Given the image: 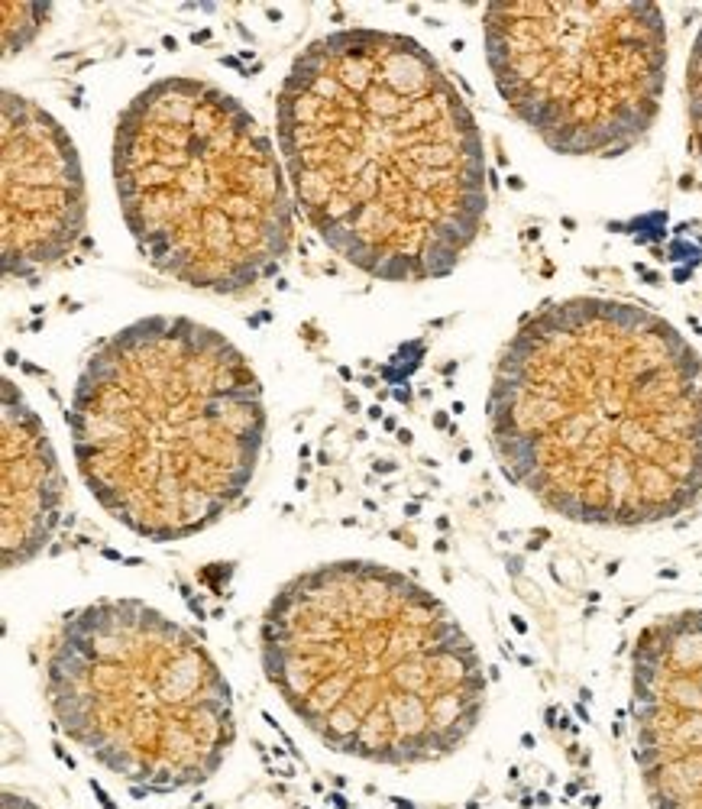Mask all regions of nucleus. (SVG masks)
<instances>
[{
    "label": "nucleus",
    "mask_w": 702,
    "mask_h": 809,
    "mask_svg": "<svg viewBox=\"0 0 702 809\" xmlns=\"http://www.w3.org/2000/svg\"><path fill=\"white\" fill-rule=\"evenodd\" d=\"M4 809H43V806H39L36 800H30V797H23V793L7 790L4 793Z\"/></svg>",
    "instance_id": "ddd939ff"
},
{
    "label": "nucleus",
    "mask_w": 702,
    "mask_h": 809,
    "mask_svg": "<svg viewBox=\"0 0 702 809\" xmlns=\"http://www.w3.org/2000/svg\"><path fill=\"white\" fill-rule=\"evenodd\" d=\"M631 738L654 809H702V606L654 619L631 651Z\"/></svg>",
    "instance_id": "1a4fd4ad"
},
{
    "label": "nucleus",
    "mask_w": 702,
    "mask_h": 809,
    "mask_svg": "<svg viewBox=\"0 0 702 809\" xmlns=\"http://www.w3.org/2000/svg\"><path fill=\"white\" fill-rule=\"evenodd\" d=\"M686 117H690V136L696 159L702 166V30L693 43L690 65H686Z\"/></svg>",
    "instance_id": "f8f14e48"
},
{
    "label": "nucleus",
    "mask_w": 702,
    "mask_h": 809,
    "mask_svg": "<svg viewBox=\"0 0 702 809\" xmlns=\"http://www.w3.org/2000/svg\"><path fill=\"white\" fill-rule=\"evenodd\" d=\"M0 259L7 279L62 266L88 224L85 172L72 136L43 104L0 101Z\"/></svg>",
    "instance_id": "6e6552de"
},
{
    "label": "nucleus",
    "mask_w": 702,
    "mask_h": 809,
    "mask_svg": "<svg viewBox=\"0 0 702 809\" xmlns=\"http://www.w3.org/2000/svg\"><path fill=\"white\" fill-rule=\"evenodd\" d=\"M259 651L288 712L356 761H444L486 712V667L457 615L373 560H330L288 580L263 615Z\"/></svg>",
    "instance_id": "7ed1b4c3"
},
{
    "label": "nucleus",
    "mask_w": 702,
    "mask_h": 809,
    "mask_svg": "<svg viewBox=\"0 0 702 809\" xmlns=\"http://www.w3.org/2000/svg\"><path fill=\"white\" fill-rule=\"evenodd\" d=\"M275 133L305 221L366 276L440 279L483 230V133L418 39L363 26L314 39L282 81Z\"/></svg>",
    "instance_id": "f03ea898"
},
{
    "label": "nucleus",
    "mask_w": 702,
    "mask_h": 809,
    "mask_svg": "<svg viewBox=\"0 0 702 809\" xmlns=\"http://www.w3.org/2000/svg\"><path fill=\"white\" fill-rule=\"evenodd\" d=\"M285 166L250 111L208 81L162 78L123 107L114 188L149 266L240 295L269 279L295 237Z\"/></svg>",
    "instance_id": "39448f33"
},
{
    "label": "nucleus",
    "mask_w": 702,
    "mask_h": 809,
    "mask_svg": "<svg viewBox=\"0 0 702 809\" xmlns=\"http://www.w3.org/2000/svg\"><path fill=\"white\" fill-rule=\"evenodd\" d=\"M0 454H4V486H0V531H4V570L36 560L52 544L65 515L62 466L36 411L23 392L4 379V418H0Z\"/></svg>",
    "instance_id": "9d476101"
},
{
    "label": "nucleus",
    "mask_w": 702,
    "mask_h": 809,
    "mask_svg": "<svg viewBox=\"0 0 702 809\" xmlns=\"http://www.w3.org/2000/svg\"><path fill=\"white\" fill-rule=\"evenodd\" d=\"M46 4H4V56L20 52L39 33Z\"/></svg>",
    "instance_id": "9b49d317"
},
{
    "label": "nucleus",
    "mask_w": 702,
    "mask_h": 809,
    "mask_svg": "<svg viewBox=\"0 0 702 809\" xmlns=\"http://www.w3.org/2000/svg\"><path fill=\"white\" fill-rule=\"evenodd\" d=\"M492 450L534 502L589 528H651L702 502V356L635 301L573 295L505 340Z\"/></svg>",
    "instance_id": "f257e3e1"
},
{
    "label": "nucleus",
    "mask_w": 702,
    "mask_h": 809,
    "mask_svg": "<svg viewBox=\"0 0 702 809\" xmlns=\"http://www.w3.org/2000/svg\"><path fill=\"white\" fill-rule=\"evenodd\" d=\"M502 101L563 156L609 159L651 133L667 85L657 4L505 0L483 13Z\"/></svg>",
    "instance_id": "0eeeda50"
},
{
    "label": "nucleus",
    "mask_w": 702,
    "mask_h": 809,
    "mask_svg": "<svg viewBox=\"0 0 702 809\" xmlns=\"http://www.w3.org/2000/svg\"><path fill=\"white\" fill-rule=\"evenodd\" d=\"M52 719L104 771L149 793L201 787L237 722L208 648L140 599H101L52 628L43 667Z\"/></svg>",
    "instance_id": "423d86ee"
},
{
    "label": "nucleus",
    "mask_w": 702,
    "mask_h": 809,
    "mask_svg": "<svg viewBox=\"0 0 702 809\" xmlns=\"http://www.w3.org/2000/svg\"><path fill=\"white\" fill-rule=\"evenodd\" d=\"M68 421L81 483L146 541L195 538L230 515L266 441L253 363L214 327L169 314L88 356Z\"/></svg>",
    "instance_id": "20e7f679"
}]
</instances>
